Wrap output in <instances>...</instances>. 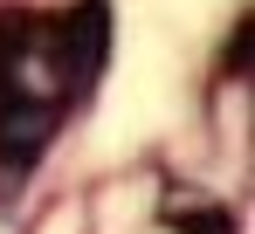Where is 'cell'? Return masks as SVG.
I'll use <instances>...</instances> for the list:
<instances>
[{"label":"cell","mask_w":255,"mask_h":234,"mask_svg":"<svg viewBox=\"0 0 255 234\" xmlns=\"http://www.w3.org/2000/svg\"><path fill=\"white\" fill-rule=\"evenodd\" d=\"M111 55V7H14L0 21V165L21 172L48 152Z\"/></svg>","instance_id":"1"}]
</instances>
